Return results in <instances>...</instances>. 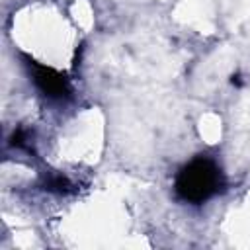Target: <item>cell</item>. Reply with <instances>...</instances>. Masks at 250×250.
<instances>
[{"label":"cell","instance_id":"obj_1","mask_svg":"<svg viewBox=\"0 0 250 250\" xmlns=\"http://www.w3.org/2000/svg\"><path fill=\"white\" fill-rule=\"evenodd\" d=\"M176 193L189 203H203L223 188L219 166L209 158H195L176 176Z\"/></svg>","mask_w":250,"mask_h":250},{"label":"cell","instance_id":"obj_2","mask_svg":"<svg viewBox=\"0 0 250 250\" xmlns=\"http://www.w3.org/2000/svg\"><path fill=\"white\" fill-rule=\"evenodd\" d=\"M33 80L39 86V90L49 98L62 100L70 94V86H68L66 78L62 74H59L57 70H53V68L33 64Z\"/></svg>","mask_w":250,"mask_h":250},{"label":"cell","instance_id":"obj_3","mask_svg":"<svg viewBox=\"0 0 250 250\" xmlns=\"http://www.w3.org/2000/svg\"><path fill=\"white\" fill-rule=\"evenodd\" d=\"M45 189L55 191V193H68L72 191V184L62 176H51L45 180Z\"/></svg>","mask_w":250,"mask_h":250},{"label":"cell","instance_id":"obj_4","mask_svg":"<svg viewBox=\"0 0 250 250\" xmlns=\"http://www.w3.org/2000/svg\"><path fill=\"white\" fill-rule=\"evenodd\" d=\"M23 143H25V133L23 131H16L12 135V145L14 146H23Z\"/></svg>","mask_w":250,"mask_h":250}]
</instances>
